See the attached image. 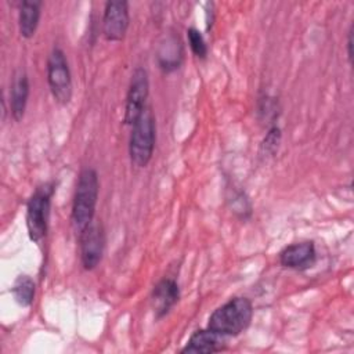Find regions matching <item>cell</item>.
I'll list each match as a JSON object with an SVG mask.
<instances>
[{
  "label": "cell",
  "instance_id": "obj_1",
  "mask_svg": "<svg viewBox=\"0 0 354 354\" xmlns=\"http://www.w3.org/2000/svg\"><path fill=\"white\" fill-rule=\"evenodd\" d=\"M98 191L100 183L97 171L91 167L83 169L77 178L72 205V225L79 234L93 223Z\"/></svg>",
  "mask_w": 354,
  "mask_h": 354
},
{
  "label": "cell",
  "instance_id": "obj_2",
  "mask_svg": "<svg viewBox=\"0 0 354 354\" xmlns=\"http://www.w3.org/2000/svg\"><path fill=\"white\" fill-rule=\"evenodd\" d=\"M252 317L253 306L250 300L246 297H234L212 313L207 328L224 337L238 336L249 326Z\"/></svg>",
  "mask_w": 354,
  "mask_h": 354
},
{
  "label": "cell",
  "instance_id": "obj_3",
  "mask_svg": "<svg viewBox=\"0 0 354 354\" xmlns=\"http://www.w3.org/2000/svg\"><path fill=\"white\" fill-rule=\"evenodd\" d=\"M156 140V124L153 113L149 108L131 126L129 140V156L136 167H145L152 159Z\"/></svg>",
  "mask_w": 354,
  "mask_h": 354
},
{
  "label": "cell",
  "instance_id": "obj_4",
  "mask_svg": "<svg viewBox=\"0 0 354 354\" xmlns=\"http://www.w3.org/2000/svg\"><path fill=\"white\" fill-rule=\"evenodd\" d=\"M54 194V185L46 183L36 188L26 205V228L30 241L39 243L44 239L48 227L50 203Z\"/></svg>",
  "mask_w": 354,
  "mask_h": 354
},
{
  "label": "cell",
  "instance_id": "obj_5",
  "mask_svg": "<svg viewBox=\"0 0 354 354\" xmlns=\"http://www.w3.org/2000/svg\"><path fill=\"white\" fill-rule=\"evenodd\" d=\"M47 82L54 100L66 105L72 98V77L64 51L54 47L47 59Z\"/></svg>",
  "mask_w": 354,
  "mask_h": 354
},
{
  "label": "cell",
  "instance_id": "obj_6",
  "mask_svg": "<svg viewBox=\"0 0 354 354\" xmlns=\"http://www.w3.org/2000/svg\"><path fill=\"white\" fill-rule=\"evenodd\" d=\"M149 93V80L148 73L144 68L138 66L133 71L127 95H126V105H124V116L123 122L129 126H133L138 118L147 109L145 102Z\"/></svg>",
  "mask_w": 354,
  "mask_h": 354
},
{
  "label": "cell",
  "instance_id": "obj_7",
  "mask_svg": "<svg viewBox=\"0 0 354 354\" xmlns=\"http://www.w3.org/2000/svg\"><path fill=\"white\" fill-rule=\"evenodd\" d=\"M130 15H129V3L108 1L105 4L104 17H102V33L108 41H120L129 29Z\"/></svg>",
  "mask_w": 354,
  "mask_h": 354
},
{
  "label": "cell",
  "instance_id": "obj_8",
  "mask_svg": "<svg viewBox=\"0 0 354 354\" xmlns=\"http://www.w3.org/2000/svg\"><path fill=\"white\" fill-rule=\"evenodd\" d=\"M80 239V260L84 270H94L104 253L105 236L101 225L91 223L79 234Z\"/></svg>",
  "mask_w": 354,
  "mask_h": 354
},
{
  "label": "cell",
  "instance_id": "obj_9",
  "mask_svg": "<svg viewBox=\"0 0 354 354\" xmlns=\"http://www.w3.org/2000/svg\"><path fill=\"white\" fill-rule=\"evenodd\" d=\"M315 246L313 242H297L285 246L279 253V263L286 268L303 270L308 268L315 261Z\"/></svg>",
  "mask_w": 354,
  "mask_h": 354
},
{
  "label": "cell",
  "instance_id": "obj_10",
  "mask_svg": "<svg viewBox=\"0 0 354 354\" xmlns=\"http://www.w3.org/2000/svg\"><path fill=\"white\" fill-rule=\"evenodd\" d=\"M180 299V289L174 279L171 278H163L160 279L152 290L151 295V303L156 318L165 317L171 307L178 301Z\"/></svg>",
  "mask_w": 354,
  "mask_h": 354
},
{
  "label": "cell",
  "instance_id": "obj_11",
  "mask_svg": "<svg viewBox=\"0 0 354 354\" xmlns=\"http://www.w3.org/2000/svg\"><path fill=\"white\" fill-rule=\"evenodd\" d=\"M225 348L224 336L213 332L212 329H201L191 335L185 347L181 353H199V354H212L218 353Z\"/></svg>",
  "mask_w": 354,
  "mask_h": 354
},
{
  "label": "cell",
  "instance_id": "obj_12",
  "mask_svg": "<svg viewBox=\"0 0 354 354\" xmlns=\"http://www.w3.org/2000/svg\"><path fill=\"white\" fill-rule=\"evenodd\" d=\"M29 97V79L25 72H18L14 77L10 94V111L15 122H21Z\"/></svg>",
  "mask_w": 354,
  "mask_h": 354
},
{
  "label": "cell",
  "instance_id": "obj_13",
  "mask_svg": "<svg viewBox=\"0 0 354 354\" xmlns=\"http://www.w3.org/2000/svg\"><path fill=\"white\" fill-rule=\"evenodd\" d=\"M41 1H29L24 0L19 3L18 12V25L19 33L25 39H30L39 26L40 14H41Z\"/></svg>",
  "mask_w": 354,
  "mask_h": 354
},
{
  "label": "cell",
  "instance_id": "obj_14",
  "mask_svg": "<svg viewBox=\"0 0 354 354\" xmlns=\"http://www.w3.org/2000/svg\"><path fill=\"white\" fill-rule=\"evenodd\" d=\"M12 296L22 307H29L35 299L36 285L29 275H19L12 285Z\"/></svg>",
  "mask_w": 354,
  "mask_h": 354
},
{
  "label": "cell",
  "instance_id": "obj_15",
  "mask_svg": "<svg viewBox=\"0 0 354 354\" xmlns=\"http://www.w3.org/2000/svg\"><path fill=\"white\" fill-rule=\"evenodd\" d=\"M187 36H188V43H189L192 53L198 58H205L207 55V44H206L202 33L195 28H189L187 30Z\"/></svg>",
  "mask_w": 354,
  "mask_h": 354
},
{
  "label": "cell",
  "instance_id": "obj_16",
  "mask_svg": "<svg viewBox=\"0 0 354 354\" xmlns=\"http://www.w3.org/2000/svg\"><path fill=\"white\" fill-rule=\"evenodd\" d=\"M281 142V130L278 126L270 127L268 133L266 134L263 142H261V153L266 155H274L278 151Z\"/></svg>",
  "mask_w": 354,
  "mask_h": 354
},
{
  "label": "cell",
  "instance_id": "obj_17",
  "mask_svg": "<svg viewBox=\"0 0 354 354\" xmlns=\"http://www.w3.org/2000/svg\"><path fill=\"white\" fill-rule=\"evenodd\" d=\"M347 57L351 64V61H353V25L350 26L348 36H347Z\"/></svg>",
  "mask_w": 354,
  "mask_h": 354
}]
</instances>
